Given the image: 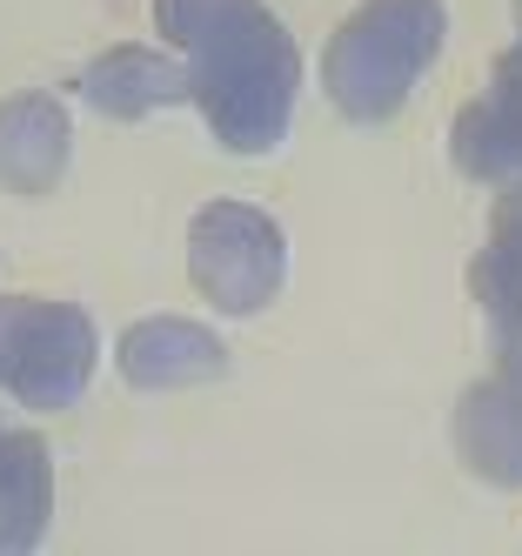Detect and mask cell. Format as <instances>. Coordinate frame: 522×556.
Returning <instances> with one entry per match:
<instances>
[{
    "label": "cell",
    "mask_w": 522,
    "mask_h": 556,
    "mask_svg": "<svg viewBox=\"0 0 522 556\" xmlns=\"http://www.w3.org/2000/svg\"><path fill=\"white\" fill-rule=\"evenodd\" d=\"M154 27L181 48L188 101L234 154H268L289 135L302 54L262 0H154Z\"/></svg>",
    "instance_id": "obj_1"
},
{
    "label": "cell",
    "mask_w": 522,
    "mask_h": 556,
    "mask_svg": "<svg viewBox=\"0 0 522 556\" xmlns=\"http://www.w3.org/2000/svg\"><path fill=\"white\" fill-rule=\"evenodd\" d=\"M442 0H361L321 54V88L348 122H389L442 54Z\"/></svg>",
    "instance_id": "obj_2"
},
{
    "label": "cell",
    "mask_w": 522,
    "mask_h": 556,
    "mask_svg": "<svg viewBox=\"0 0 522 556\" xmlns=\"http://www.w3.org/2000/svg\"><path fill=\"white\" fill-rule=\"evenodd\" d=\"M94 376V323L74 302L0 295V389L27 409H74Z\"/></svg>",
    "instance_id": "obj_3"
},
{
    "label": "cell",
    "mask_w": 522,
    "mask_h": 556,
    "mask_svg": "<svg viewBox=\"0 0 522 556\" xmlns=\"http://www.w3.org/2000/svg\"><path fill=\"white\" fill-rule=\"evenodd\" d=\"M281 268H289V249H281V228L262 208L215 202V208L194 215V228H188V275L221 315H255L262 302H275Z\"/></svg>",
    "instance_id": "obj_4"
},
{
    "label": "cell",
    "mask_w": 522,
    "mask_h": 556,
    "mask_svg": "<svg viewBox=\"0 0 522 556\" xmlns=\"http://www.w3.org/2000/svg\"><path fill=\"white\" fill-rule=\"evenodd\" d=\"M449 154H456L462 175L489 181V188L522 181V34H515V48L496 61L489 88H482V94L456 114Z\"/></svg>",
    "instance_id": "obj_5"
},
{
    "label": "cell",
    "mask_w": 522,
    "mask_h": 556,
    "mask_svg": "<svg viewBox=\"0 0 522 556\" xmlns=\"http://www.w3.org/2000/svg\"><path fill=\"white\" fill-rule=\"evenodd\" d=\"M469 282H475L482 315H489L502 376L522 382V181L502 188L496 222H489V242H482V255H475V268H469Z\"/></svg>",
    "instance_id": "obj_6"
},
{
    "label": "cell",
    "mask_w": 522,
    "mask_h": 556,
    "mask_svg": "<svg viewBox=\"0 0 522 556\" xmlns=\"http://www.w3.org/2000/svg\"><path fill=\"white\" fill-rule=\"evenodd\" d=\"M120 376L135 389H188V382H208L228 369V349L201 329V323H181V315H154V323H135L114 349Z\"/></svg>",
    "instance_id": "obj_7"
},
{
    "label": "cell",
    "mask_w": 522,
    "mask_h": 556,
    "mask_svg": "<svg viewBox=\"0 0 522 556\" xmlns=\"http://www.w3.org/2000/svg\"><path fill=\"white\" fill-rule=\"evenodd\" d=\"M456 450L475 476H489L502 490H522V382L515 376H489L462 395L456 409Z\"/></svg>",
    "instance_id": "obj_8"
},
{
    "label": "cell",
    "mask_w": 522,
    "mask_h": 556,
    "mask_svg": "<svg viewBox=\"0 0 522 556\" xmlns=\"http://www.w3.org/2000/svg\"><path fill=\"white\" fill-rule=\"evenodd\" d=\"M67 168V108L54 94L0 101V188L48 194Z\"/></svg>",
    "instance_id": "obj_9"
},
{
    "label": "cell",
    "mask_w": 522,
    "mask_h": 556,
    "mask_svg": "<svg viewBox=\"0 0 522 556\" xmlns=\"http://www.w3.org/2000/svg\"><path fill=\"white\" fill-rule=\"evenodd\" d=\"M80 94L107 122H141L154 108L188 101V67L154 54V48H107L88 74H80Z\"/></svg>",
    "instance_id": "obj_10"
},
{
    "label": "cell",
    "mask_w": 522,
    "mask_h": 556,
    "mask_svg": "<svg viewBox=\"0 0 522 556\" xmlns=\"http://www.w3.org/2000/svg\"><path fill=\"white\" fill-rule=\"evenodd\" d=\"M54 516L48 443L27 429H0V549H34Z\"/></svg>",
    "instance_id": "obj_11"
}]
</instances>
